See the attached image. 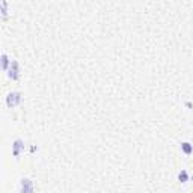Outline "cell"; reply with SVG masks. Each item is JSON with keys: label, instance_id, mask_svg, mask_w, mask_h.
<instances>
[{"label": "cell", "instance_id": "obj_1", "mask_svg": "<svg viewBox=\"0 0 193 193\" xmlns=\"http://www.w3.org/2000/svg\"><path fill=\"white\" fill-rule=\"evenodd\" d=\"M20 101H21V94L20 92H11L8 95V100H6L9 107H15L17 104H20Z\"/></svg>", "mask_w": 193, "mask_h": 193}, {"label": "cell", "instance_id": "obj_2", "mask_svg": "<svg viewBox=\"0 0 193 193\" xmlns=\"http://www.w3.org/2000/svg\"><path fill=\"white\" fill-rule=\"evenodd\" d=\"M8 75H9V79H12V80H18L20 74H18V62L17 60H11V67H9V70H8Z\"/></svg>", "mask_w": 193, "mask_h": 193}, {"label": "cell", "instance_id": "obj_3", "mask_svg": "<svg viewBox=\"0 0 193 193\" xmlns=\"http://www.w3.org/2000/svg\"><path fill=\"white\" fill-rule=\"evenodd\" d=\"M21 149H24V143H23L21 139H17V141L12 143V154H14L15 157H18L20 152H21Z\"/></svg>", "mask_w": 193, "mask_h": 193}, {"label": "cell", "instance_id": "obj_4", "mask_svg": "<svg viewBox=\"0 0 193 193\" xmlns=\"http://www.w3.org/2000/svg\"><path fill=\"white\" fill-rule=\"evenodd\" d=\"M181 149H183V152H184L186 156H190L193 152V145L190 142H183V143H181Z\"/></svg>", "mask_w": 193, "mask_h": 193}, {"label": "cell", "instance_id": "obj_5", "mask_svg": "<svg viewBox=\"0 0 193 193\" xmlns=\"http://www.w3.org/2000/svg\"><path fill=\"white\" fill-rule=\"evenodd\" d=\"M21 186H23V193H33V190H32V183H30L29 179H23Z\"/></svg>", "mask_w": 193, "mask_h": 193}, {"label": "cell", "instance_id": "obj_6", "mask_svg": "<svg viewBox=\"0 0 193 193\" xmlns=\"http://www.w3.org/2000/svg\"><path fill=\"white\" fill-rule=\"evenodd\" d=\"M9 67H11V60H9L8 56L3 53V54H2V68H3V71H8Z\"/></svg>", "mask_w": 193, "mask_h": 193}, {"label": "cell", "instance_id": "obj_7", "mask_svg": "<svg viewBox=\"0 0 193 193\" xmlns=\"http://www.w3.org/2000/svg\"><path fill=\"white\" fill-rule=\"evenodd\" d=\"M178 179L181 181V183H187L189 181V174H187V171H181L179 174H178Z\"/></svg>", "mask_w": 193, "mask_h": 193}, {"label": "cell", "instance_id": "obj_8", "mask_svg": "<svg viewBox=\"0 0 193 193\" xmlns=\"http://www.w3.org/2000/svg\"><path fill=\"white\" fill-rule=\"evenodd\" d=\"M186 106H187V107H193V104L190 103V101H187V103H186Z\"/></svg>", "mask_w": 193, "mask_h": 193}, {"label": "cell", "instance_id": "obj_9", "mask_svg": "<svg viewBox=\"0 0 193 193\" xmlns=\"http://www.w3.org/2000/svg\"><path fill=\"white\" fill-rule=\"evenodd\" d=\"M192 179H193V176H192Z\"/></svg>", "mask_w": 193, "mask_h": 193}]
</instances>
